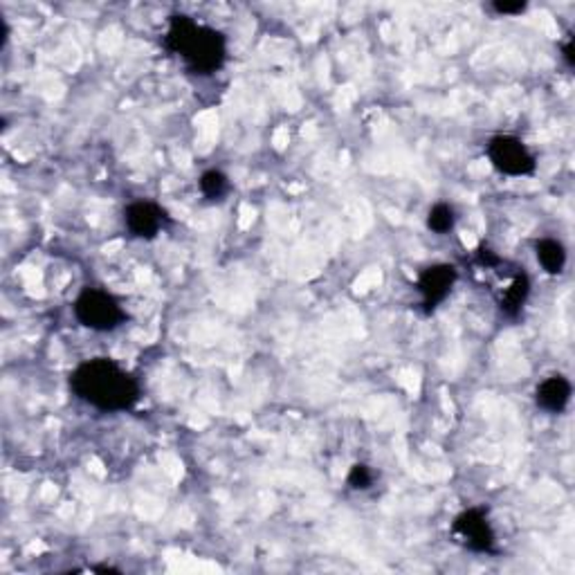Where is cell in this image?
Here are the masks:
<instances>
[{"mask_svg": "<svg viewBox=\"0 0 575 575\" xmlns=\"http://www.w3.org/2000/svg\"><path fill=\"white\" fill-rule=\"evenodd\" d=\"M452 535L466 546L468 551L479 555L496 553V533L492 528L490 517L483 508L461 510L452 522Z\"/></svg>", "mask_w": 575, "mask_h": 575, "instance_id": "5b68a950", "label": "cell"}, {"mask_svg": "<svg viewBox=\"0 0 575 575\" xmlns=\"http://www.w3.org/2000/svg\"><path fill=\"white\" fill-rule=\"evenodd\" d=\"M124 223H126L131 236L153 241L162 229L172 225V216L162 205L153 200H133L124 209Z\"/></svg>", "mask_w": 575, "mask_h": 575, "instance_id": "52a82bcc", "label": "cell"}, {"mask_svg": "<svg viewBox=\"0 0 575 575\" xmlns=\"http://www.w3.org/2000/svg\"><path fill=\"white\" fill-rule=\"evenodd\" d=\"M562 57H564V63H567L569 68L575 66V36L573 34H569V39L564 41Z\"/></svg>", "mask_w": 575, "mask_h": 575, "instance_id": "2e32d148", "label": "cell"}, {"mask_svg": "<svg viewBox=\"0 0 575 575\" xmlns=\"http://www.w3.org/2000/svg\"><path fill=\"white\" fill-rule=\"evenodd\" d=\"M573 386L564 376L555 374L542 380L535 389V403L537 407L544 409L549 413H564L569 403H571Z\"/></svg>", "mask_w": 575, "mask_h": 575, "instance_id": "ba28073f", "label": "cell"}, {"mask_svg": "<svg viewBox=\"0 0 575 575\" xmlns=\"http://www.w3.org/2000/svg\"><path fill=\"white\" fill-rule=\"evenodd\" d=\"M492 167L508 178L533 176L537 169V158L526 144L515 135H495L486 146Z\"/></svg>", "mask_w": 575, "mask_h": 575, "instance_id": "277c9868", "label": "cell"}, {"mask_svg": "<svg viewBox=\"0 0 575 575\" xmlns=\"http://www.w3.org/2000/svg\"><path fill=\"white\" fill-rule=\"evenodd\" d=\"M164 50L185 63L196 77H211L227 61V39L220 30L193 21L187 14L169 18Z\"/></svg>", "mask_w": 575, "mask_h": 575, "instance_id": "7a4b0ae2", "label": "cell"}, {"mask_svg": "<svg viewBox=\"0 0 575 575\" xmlns=\"http://www.w3.org/2000/svg\"><path fill=\"white\" fill-rule=\"evenodd\" d=\"M72 311H75L77 321L84 329L95 330V333H110V330L119 329L128 320L122 303L101 288L81 290L79 297L75 299Z\"/></svg>", "mask_w": 575, "mask_h": 575, "instance_id": "3957f363", "label": "cell"}, {"mask_svg": "<svg viewBox=\"0 0 575 575\" xmlns=\"http://www.w3.org/2000/svg\"><path fill=\"white\" fill-rule=\"evenodd\" d=\"M459 270L452 264H434L427 265L416 279V292L421 294V306L425 315L436 312V308L443 306L450 297L452 288L457 286Z\"/></svg>", "mask_w": 575, "mask_h": 575, "instance_id": "8992f818", "label": "cell"}, {"mask_svg": "<svg viewBox=\"0 0 575 575\" xmlns=\"http://www.w3.org/2000/svg\"><path fill=\"white\" fill-rule=\"evenodd\" d=\"M9 34H12V30H9V25H7V18L0 14V48H7Z\"/></svg>", "mask_w": 575, "mask_h": 575, "instance_id": "e0dca14e", "label": "cell"}, {"mask_svg": "<svg viewBox=\"0 0 575 575\" xmlns=\"http://www.w3.org/2000/svg\"><path fill=\"white\" fill-rule=\"evenodd\" d=\"M374 481H376V472L371 470V466H366V463H353L347 477V483L351 486V490L365 492L374 486Z\"/></svg>", "mask_w": 575, "mask_h": 575, "instance_id": "4fadbf2b", "label": "cell"}, {"mask_svg": "<svg viewBox=\"0 0 575 575\" xmlns=\"http://www.w3.org/2000/svg\"><path fill=\"white\" fill-rule=\"evenodd\" d=\"M528 297H531V279H528L526 273H519L515 274L513 282L504 290L496 306H499L501 315H505L508 320H517L522 315L524 306H526Z\"/></svg>", "mask_w": 575, "mask_h": 575, "instance_id": "9c48e42d", "label": "cell"}, {"mask_svg": "<svg viewBox=\"0 0 575 575\" xmlns=\"http://www.w3.org/2000/svg\"><path fill=\"white\" fill-rule=\"evenodd\" d=\"M535 255L546 274H562L567 268V247L555 238H540L535 243Z\"/></svg>", "mask_w": 575, "mask_h": 575, "instance_id": "30bf717a", "label": "cell"}, {"mask_svg": "<svg viewBox=\"0 0 575 575\" xmlns=\"http://www.w3.org/2000/svg\"><path fill=\"white\" fill-rule=\"evenodd\" d=\"M70 389L97 412H131L140 403V383L113 357H90L70 374Z\"/></svg>", "mask_w": 575, "mask_h": 575, "instance_id": "6da1fadb", "label": "cell"}, {"mask_svg": "<svg viewBox=\"0 0 575 575\" xmlns=\"http://www.w3.org/2000/svg\"><path fill=\"white\" fill-rule=\"evenodd\" d=\"M198 185H200V193L205 196V200L209 202L225 200V196L232 191V182L220 169H209V172L202 173Z\"/></svg>", "mask_w": 575, "mask_h": 575, "instance_id": "8fae6325", "label": "cell"}, {"mask_svg": "<svg viewBox=\"0 0 575 575\" xmlns=\"http://www.w3.org/2000/svg\"><path fill=\"white\" fill-rule=\"evenodd\" d=\"M477 264L483 265V268H496V265H501V256H496L490 247L481 246L477 250Z\"/></svg>", "mask_w": 575, "mask_h": 575, "instance_id": "9a60e30c", "label": "cell"}, {"mask_svg": "<svg viewBox=\"0 0 575 575\" xmlns=\"http://www.w3.org/2000/svg\"><path fill=\"white\" fill-rule=\"evenodd\" d=\"M528 3L524 0H495L492 3V12L499 14V16H517V14L526 12Z\"/></svg>", "mask_w": 575, "mask_h": 575, "instance_id": "5bb4252c", "label": "cell"}, {"mask_svg": "<svg viewBox=\"0 0 575 575\" xmlns=\"http://www.w3.org/2000/svg\"><path fill=\"white\" fill-rule=\"evenodd\" d=\"M457 225V211L450 202H436V205L430 207L427 211V227L434 234L443 236V234H450Z\"/></svg>", "mask_w": 575, "mask_h": 575, "instance_id": "7c38bea8", "label": "cell"}]
</instances>
